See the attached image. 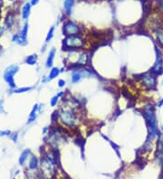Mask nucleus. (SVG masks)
I'll list each match as a JSON object with an SVG mask.
<instances>
[{"label": "nucleus", "instance_id": "bb28decb", "mask_svg": "<svg viewBox=\"0 0 163 179\" xmlns=\"http://www.w3.org/2000/svg\"><path fill=\"white\" fill-rule=\"evenodd\" d=\"M40 1V0H31V5L32 6H35L38 4V2Z\"/></svg>", "mask_w": 163, "mask_h": 179}, {"label": "nucleus", "instance_id": "412c9836", "mask_svg": "<svg viewBox=\"0 0 163 179\" xmlns=\"http://www.w3.org/2000/svg\"><path fill=\"white\" fill-rule=\"evenodd\" d=\"M61 95H63V92H61V93L57 94L56 96L53 97V99L51 100V105H52V106H56V103H57V101H58V99H59V97H60Z\"/></svg>", "mask_w": 163, "mask_h": 179}, {"label": "nucleus", "instance_id": "0eeeda50", "mask_svg": "<svg viewBox=\"0 0 163 179\" xmlns=\"http://www.w3.org/2000/svg\"><path fill=\"white\" fill-rule=\"evenodd\" d=\"M79 32V28H78V25L75 24L74 23L71 22V21H68L64 24L63 25V33L65 35H74L75 34H77Z\"/></svg>", "mask_w": 163, "mask_h": 179}, {"label": "nucleus", "instance_id": "393cba45", "mask_svg": "<svg viewBox=\"0 0 163 179\" xmlns=\"http://www.w3.org/2000/svg\"><path fill=\"white\" fill-rule=\"evenodd\" d=\"M9 134H10V131H9V130L1 131V132H0V136H5V135H9Z\"/></svg>", "mask_w": 163, "mask_h": 179}, {"label": "nucleus", "instance_id": "a878e982", "mask_svg": "<svg viewBox=\"0 0 163 179\" xmlns=\"http://www.w3.org/2000/svg\"><path fill=\"white\" fill-rule=\"evenodd\" d=\"M159 6L160 7V9L163 11V0H159Z\"/></svg>", "mask_w": 163, "mask_h": 179}, {"label": "nucleus", "instance_id": "f03ea898", "mask_svg": "<svg viewBox=\"0 0 163 179\" xmlns=\"http://www.w3.org/2000/svg\"><path fill=\"white\" fill-rule=\"evenodd\" d=\"M84 45V41L81 37L75 35H70L63 41V46L65 48H81Z\"/></svg>", "mask_w": 163, "mask_h": 179}, {"label": "nucleus", "instance_id": "6e6552de", "mask_svg": "<svg viewBox=\"0 0 163 179\" xmlns=\"http://www.w3.org/2000/svg\"><path fill=\"white\" fill-rule=\"evenodd\" d=\"M89 75H90V73L85 70H77V71L74 72V73L72 75V81L74 83H77V82H79L84 77H86Z\"/></svg>", "mask_w": 163, "mask_h": 179}, {"label": "nucleus", "instance_id": "423d86ee", "mask_svg": "<svg viewBox=\"0 0 163 179\" xmlns=\"http://www.w3.org/2000/svg\"><path fill=\"white\" fill-rule=\"evenodd\" d=\"M156 54H157V60L156 63L152 68V73H154L156 75L161 74L163 70V59H162V54L159 49L156 48Z\"/></svg>", "mask_w": 163, "mask_h": 179}, {"label": "nucleus", "instance_id": "7c9ffc66", "mask_svg": "<svg viewBox=\"0 0 163 179\" xmlns=\"http://www.w3.org/2000/svg\"><path fill=\"white\" fill-rule=\"evenodd\" d=\"M160 129H161V131H162V133H163V126H162V127H161Z\"/></svg>", "mask_w": 163, "mask_h": 179}, {"label": "nucleus", "instance_id": "7ed1b4c3", "mask_svg": "<svg viewBox=\"0 0 163 179\" xmlns=\"http://www.w3.org/2000/svg\"><path fill=\"white\" fill-rule=\"evenodd\" d=\"M18 71V67L17 65H11L9 66L4 73L5 80L8 82L11 87H15V81H14V75H15Z\"/></svg>", "mask_w": 163, "mask_h": 179}, {"label": "nucleus", "instance_id": "f257e3e1", "mask_svg": "<svg viewBox=\"0 0 163 179\" xmlns=\"http://www.w3.org/2000/svg\"><path fill=\"white\" fill-rule=\"evenodd\" d=\"M59 118L61 121L65 124V125L73 127L75 125V123L77 122V118L73 112L72 109L65 107L64 109H62L59 112Z\"/></svg>", "mask_w": 163, "mask_h": 179}, {"label": "nucleus", "instance_id": "20e7f679", "mask_svg": "<svg viewBox=\"0 0 163 179\" xmlns=\"http://www.w3.org/2000/svg\"><path fill=\"white\" fill-rule=\"evenodd\" d=\"M141 81L145 86L149 89H153L156 86V74L152 72L144 73L141 75Z\"/></svg>", "mask_w": 163, "mask_h": 179}, {"label": "nucleus", "instance_id": "6ab92c4d", "mask_svg": "<svg viewBox=\"0 0 163 179\" xmlns=\"http://www.w3.org/2000/svg\"><path fill=\"white\" fill-rule=\"evenodd\" d=\"M36 167H37V159H36L35 157H33L32 159H31V161H30V163H29V168L35 169Z\"/></svg>", "mask_w": 163, "mask_h": 179}, {"label": "nucleus", "instance_id": "cd10ccee", "mask_svg": "<svg viewBox=\"0 0 163 179\" xmlns=\"http://www.w3.org/2000/svg\"><path fill=\"white\" fill-rule=\"evenodd\" d=\"M163 105V99L162 100H160V101L159 102V107H161Z\"/></svg>", "mask_w": 163, "mask_h": 179}, {"label": "nucleus", "instance_id": "f3484780", "mask_svg": "<svg viewBox=\"0 0 163 179\" xmlns=\"http://www.w3.org/2000/svg\"><path fill=\"white\" fill-rule=\"evenodd\" d=\"M36 61H37V56H36V54H32V55H30V56H28L26 58V60H25V62H26V63H28V64H35V63H36Z\"/></svg>", "mask_w": 163, "mask_h": 179}, {"label": "nucleus", "instance_id": "c756f323", "mask_svg": "<svg viewBox=\"0 0 163 179\" xmlns=\"http://www.w3.org/2000/svg\"><path fill=\"white\" fill-rule=\"evenodd\" d=\"M2 4H3V2H2V0H0V6H2Z\"/></svg>", "mask_w": 163, "mask_h": 179}, {"label": "nucleus", "instance_id": "f8f14e48", "mask_svg": "<svg viewBox=\"0 0 163 179\" xmlns=\"http://www.w3.org/2000/svg\"><path fill=\"white\" fill-rule=\"evenodd\" d=\"M30 11H31V5L25 4L23 7V10H22V16H23L24 19L28 18V17L30 15Z\"/></svg>", "mask_w": 163, "mask_h": 179}, {"label": "nucleus", "instance_id": "c85d7f7f", "mask_svg": "<svg viewBox=\"0 0 163 179\" xmlns=\"http://www.w3.org/2000/svg\"><path fill=\"white\" fill-rule=\"evenodd\" d=\"M2 33H3V29L1 28V27H0V35H2Z\"/></svg>", "mask_w": 163, "mask_h": 179}, {"label": "nucleus", "instance_id": "aec40b11", "mask_svg": "<svg viewBox=\"0 0 163 179\" xmlns=\"http://www.w3.org/2000/svg\"><path fill=\"white\" fill-rule=\"evenodd\" d=\"M53 32H54V27L52 26L51 28H50V30H49V32H48V34H47V36H46V39H45L46 42H49V41L53 38Z\"/></svg>", "mask_w": 163, "mask_h": 179}, {"label": "nucleus", "instance_id": "dca6fc26", "mask_svg": "<svg viewBox=\"0 0 163 179\" xmlns=\"http://www.w3.org/2000/svg\"><path fill=\"white\" fill-rule=\"evenodd\" d=\"M29 154H30V151L29 150H25L24 151V152L22 153V155H21V157H20V158H19L20 165H23L25 163V161L26 160V158H27V157H28Z\"/></svg>", "mask_w": 163, "mask_h": 179}, {"label": "nucleus", "instance_id": "9d476101", "mask_svg": "<svg viewBox=\"0 0 163 179\" xmlns=\"http://www.w3.org/2000/svg\"><path fill=\"white\" fill-rule=\"evenodd\" d=\"M89 61V57H88V54L86 53H82L80 54V56L78 57L77 61L75 62V64L78 66H84L86 65L87 63Z\"/></svg>", "mask_w": 163, "mask_h": 179}, {"label": "nucleus", "instance_id": "9b49d317", "mask_svg": "<svg viewBox=\"0 0 163 179\" xmlns=\"http://www.w3.org/2000/svg\"><path fill=\"white\" fill-rule=\"evenodd\" d=\"M13 41H14V42L17 43L18 45H26V43H27L26 37L23 36L21 34H20V35H17L14 36V37H13Z\"/></svg>", "mask_w": 163, "mask_h": 179}, {"label": "nucleus", "instance_id": "2f4dec72", "mask_svg": "<svg viewBox=\"0 0 163 179\" xmlns=\"http://www.w3.org/2000/svg\"><path fill=\"white\" fill-rule=\"evenodd\" d=\"M163 165V164H162ZM161 176H163V168H162V175H161Z\"/></svg>", "mask_w": 163, "mask_h": 179}, {"label": "nucleus", "instance_id": "2eb2a0df", "mask_svg": "<svg viewBox=\"0 0 163 179\" xmlns=\"http://www.w3.org/2000/svg\"><path fill=\"white\" fill-rule=\"evenodd\" d=\"M156 35H157L158 42L163 47V29H158L156 31Z\"/></svg>", "mask_w": 163, "mask_h": 179}, {"label": "nucleus", "instance_id": "5701e85b", "mask_svg": "<svg viewBox=\"0 0 163 179\" xmlns=\"http://www.w3.org/2000/svg\"><path fill=\"white\" fill-rule=\"evenodd\" d=\"M32 88H23V89H18V90H17L15 92H17V93H19V92H24V91H30Z\"/></svg>", "mask_w": 163, "mask_h": 179}, {"label": "nucleus", "instance_id": "a211bd4d", "mask_svg": "<svg viewBox=\"0 0 163 179\" xmlns=\"http://www.w3.org/2000/svg\"><path fill=\"white\" fill-rule=\"evenodd\" d=\"M37 109H38V105L36 104V105H35V107H34V109H33V111H32V112H31V114H30L29 122H32V121L35 119V115H36Z\"/></svg>", "mask_w": 163, "mask_h": 179}, {"label": "nucleus", "instance_id": "ddd939ff", "mask_svg": "<svg viewBox=\"0 0 163 179\" xmlns=\"http://www.w3.org/2000/svg\"><path fill=\"white\" fill-rule=\"evenodd\" d=\"M54 54H56V49H52L51 52H49V55L47 57V61H46V66L47 67H51L53 62V58H54Z\"/></svg>", "mask_w": 163, "mask_h": 179}, {"label": "nucleus", "instance_id": "4468645a", "mask_svg": "<svg viewBox=\"0 0 163 179\" xmlns=\"http://www.w3.org/2000/svg\"><path fill=\"white\" fill-rule=\"evenodd\" d=\"M59 73H60V71H59L58 68H53L51 70V72H50V74H49L48 78H47V81H51V80L54 79L56 77L58 76Z\"/></svg>", "mask_w": 163, "mask_h": 179}, {"label": "nucleus", "instance_id": "39448f33", "mask_svg": "<svg viewBox=\"0 0 163 179\" xmlns=\"http://www.w3.org/2000/svg\"><path fill=\"white\" fill-rule=\"evenodd\" d=\"M41 168H42L43 172L46 175H51L53 173L54 166H53V160L52 157H47L46 158L43 159L42 163H41Z\"/></svg>", "mask_w": 163, "mask_h": 179}, {"label": "nucleus", "instance_id": "1a4fd4ad", "mask_svg": "<svg viewBox=\"0 0 163 179\" xmlns=\"http://www.w3.org/2000/svg\"><path fill=\"white\" fill-rule=\"evenodd\" d=\"M74 4H75V0H64L63 7H64V10H65L67 15H70V14L72 13L73 8L74 6Z\"/></svg>", "mask_w": 163, "mask_h": 179}, {"label": "nucleus", "instance_id": "4be33fe9", "mask_svg": "<svg viewBox=\"0 0 163 179\" xmlns=\"http://www.w3.org/2000/svg\"><path fill=\"white\" fill-rule=\"evenodd\" d=\"M5 24L7 27H10L13 24V18H12V15H8L6 21H5Z\"/></svg>", "mask_w": 163, "mask_h": 179}, {"label": "nucleus", "instance_id": "b1692460", "mask_svg": "<svg viewBox=\"0 0 163 179\" xmlns=\"http://www.w3.org/2000/svg\"><path fill=\"white\" fill-rule=\"evenodd\" d=\"M58 85H59V87H63L65 85V81L63 80H60L58 82Z\"/></svg>", "mask_w": 163, "mask_h": 179}]
</instances>
